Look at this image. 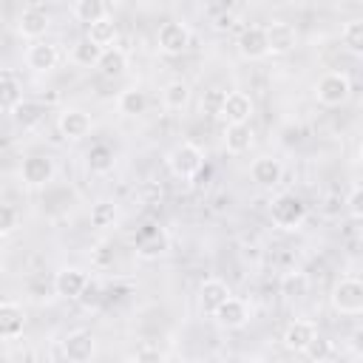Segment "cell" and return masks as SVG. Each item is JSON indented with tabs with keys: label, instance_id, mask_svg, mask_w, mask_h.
Masks as SVG:
<instances>
[{
	"label": "cell",
	"instance_id": "obj_10",
	"mask_svg": "<svg viewBox=\"0 0 363 363\" xmlns=\"http://www.w3.org/2000/svg\"><path fill=\"white\" fill-rule=\"evenodd\" d=\"M233 292H230V286L221 281V278H207V281H201V286H199V309L207 315V318H213L216 312H218V306L230 298Z\"/></svg>",
	"mask_w": 363,
	"mask_h": 363
},
{
	"label": "cell",
	"instance_id": "obj_15",
	"mask_svg": "<svg viewBox=\"0 0 363 363\" xmlns=\"http://www.w3.org/2000/svg\"><path fill=\"white\" fill-rule=\"evenodd\" d=\"M216 318V323L221 326V329H241V326H247V320H250V306L241 301V298H227L221 306H218V312L213 315Z\"/></svg>",
	"mask_w": 363,
	"mask_h": 363
},
{
	"label": "cell",
	"instance_id": "obj_23",
	"mask_svg": "<svg viewBox=\"0 0 363 363\" xmlns=\"http://www.w3.org/2000/svg\"><path fill=\"white\" fill-rule=\"evenodd\" d=\"M224 147H227V153H233V156L247 153V150L252 147V130H250V125H247V122H244V125L227 122V128H224Z\"/></svg>",
	"mask_w": 363,
	"mask_h": 363
},
{
	"label": "cell",
	"instance_id": "obj_24",
	"mask_svg": "<svg viewBox=\"0 0 363 363\" xmlns=\"http://www.w3.org/2000/svg\"><path fill=\"white\" fill-rule=\"evenodd\" d=\"M96 68H99V74H102V77L116 79V77H122V74H125V68H128V54H125L122 48L111 45V48H105V51H102V57H99Z\"/></svg>",
	"mask_w": 363,
	"mask_h": 363
},
{
	"label": "cell",
	"instance_id": "obj_30",
	"mask_svg": "<svg viewBox=\"0 0 363 363\" xmlns=\"http://www.w3.org/2000/svg\"><path fill=\"white\" fill-rule=\"evenodd\" d=\"M74 17H77L79 23H85V26H91V23L108 17V14H105V3H102V0H77V3H74Z\"/></svg>",
	"mask_w": 363,
	"mask_h": 363
},
{
	"label": "cell",
	"instance_id": "obj_3",
	"mask_svg": "<svg viewBox=\"0 0 363 363\" xmlns=\"http://www.w3.org/2000/svg\"><path fill=\"white\" fill-rule=\"evenodd\" d=\"M332 306L340 315H360L363 312V281L360 278H340L332 286Z\"/></svg>",
	"mask_w": 363,
	"mask_h": 363
},
{
	"label": "cell",
	"instance_id": "obj_25",
	"mask_svg": "<svg viewBox=\"0 0 363 363\" xmlns=\"http://www.w3.org/2000/svg\"><path fill=\"white\" fill-rule=\"evenodd\" d=\"M20 128H34V125H40L43 122V116H45V108H43V102H34V99H23L11 113H9Z\"/></svg>",
	"mask_w": 363,
	"mask_h": 363
},
{
	"label": "cell",
	"instance_id": "obj_34",
	"mask_svg": "<svg viewBox=\"0 0 363 363\" xmlns=\"http://www.w3.org/2000/svg\"><path fill=\"white\" fill-rule=\"evenodd\" d=\"M303 354H306L309 360H318V363H323V360H329V357H332V340H326V337L315 335V337L309 340V346L303 349Z\"/></svg>",
	"mask_w": 363,
	"mask_h": 363
},
{
	"label": "cell",
	"instance_id": "obj_17",
	"mask_svg": "<svg viewBox=\"0 0 363 363\" xmlns=\"http://www.w3.org/2000/svg\"><path fill=\"white\" fill-rule=\"evenodd\" d=\"M26 329V312L14 301L0 303V337L3 340H17Z\"/></svg>",
	"mask_w": 363,
	"mask_h": 363
},
{
	"label": "cell",
	"instance_id": "obj_28",
	"mask_svg": "<svg viewBox=\"0 0 363 363\" xmlns=\"http://www.w3.org/2000/svg\"><path fill=\"white\" fill-rule=\"evenodd\" d=\"M116 23L111 20V17H102V20H96V23H91L88 26V40H94L96 45H102V48H111L113 43H116Z\"/></svg>",
	"mask_w": 363,
	"mask_h": 363
},
{
	"label": "cell",
	"instance_id": "obj_40",
	"mask_svg": "<svg viewBox=\"0 0 363 363\" xmlns=\"http://www.w3.org/2000/svg\"><path fill=\"white\" fill-rule=\"evenodd\" d=\"M133 357H136V360H162L164 354H162L159 349H147V346H145V349H139Z\"/></svg>",
	"mask_w": 363,
	"mask_h": 363
},
{
	"label": "cell",
	"instance_id": "obj_11",
	"mask_svg": "<svg viewBox=\"0 0 363 363\" xmlns=\"http://www.w3.org/2000/svg\"><path fill=\"white\" fill-rule=\"evenodd\" d=\"M252 99L244 94V91H230L227 96H224V105H221V113H218V119H224V122H233V125H244V122H250L252 119Z\"/></svg>",
	"mask_w": 363,
	"mask_h": 363
},
{
	"label": "cell",
	"instance_id": "obj_8",
	"mask_svg": "<svg viewBox=\"0 0 363 363\" xmlns=\"http://www.w3.org/2000/svg\"><path fill=\"white\" fill-rule=\"evenodd\" d=\"M238 54L244 60H264L269 57V43H267V26H247L238 34Z\"/></svg>",
	"mask_w": 363,
	"mask_h": 363
},
{
	"label": "cell",
	"instance_id": "obj_16",
	"mask_svg": "<svg viewBox=\"0 0 363 363\" xmlns=\"http://www.w3.org/2000/svg\"><path fill=\"white\" fill-rule=\"evenodd\" d=\"M267 43H269V54L272 57H281V54H289L295 48L298 34H295V28L289 23L275 20V23L267 26Z\"/></svg>",
	"mask_w": 363,
	"mask_h": 363
},
{
	"label": "cell",
	"instance_id": "obj_21",
	"mask_svg": "<svg viewBox=\"0 0 363 363\" xmlns=\"http://www.w3.org/2000/svg\"><path fill=\"white\" fill-rule=\"evenodd\" d=\"M318 335V329H315V323L312 320H292L289 326H286V332H284V346L289 349V352H301L303 354V349L309 346V340Z\"/></svg>",
	"mask_w": 363,
	"mask_h": 363
},
{
	"label": "cell",
	"instance_id": "obj_26",
	"mask_svg": "<svg viewBox=\"0 0 363 363\" xmlns=\"http://www.w3.org/2000/svg\"><path fill=\"white\" fill-rule=\"evenodd\" d=\"M102 45H96L94 40H88V37H82V40H77L74 43V48H71V60H74V65H82V68H91V65H96L99 62V57H102Z\"/></svg>",
	"mask_w": 363,
	"mask_h": 363
},
{
	"label": "cell",
	"instance_id": "obj_14",
	"mask_svg": "<svg viewBox=\"0 0 363 363\" xmlns=\"http://www.w3.org/2000/svg\"><path fill=\"white\" fill-rule=\"evenodd\" d=\"M57 130H60L65 139L77 142V139H82V136L91 133V116H88L85 111H79V108H65V111L60 113V119H57Z\"/></svg>",
	"mask_w": 363,
	"mask_h": 363
},
{
	"label": "cell",
	"instance_id": "obj_4",
	"mask_svg": "<svg viewBox=\"0 0 363 363\" xmlns=\"http://www.w3.org/2000/svg\"><path fill=\"white\" fill-rule=\"evenodd\" d=\"M349 94H352V82H349V77L340 74V71H329V74H323V77L315 82V99H318L320 105H329V108L343 105V102L349 99Z\"/></svg>",
	"mask_w": 363,
	"mask_h": 363
},
{
	"label": "cell",
	"instance_id": "obj_38",
	"mask_svg": "<svg viewBox=\"0 0 363 363\" xmlns=\"http://www.w3.org/2000/svg\"><path fill=\"white\" fill-rule=\"evenodd\" d=\"M346 207H349V213H352L354 218H363V184L352 187V193H349V199H346Z\"/></svg>",
	"mask_w": 363,
	"mask_h": 363
},
{
	"label": "cell",
	"instance_id": "obj_6",
	"mask_svg": "<svg viewBox=\"0 0 363 363\" xmlns=\"http://www.w3.org/2000/svg\"><path fill=\"white\" fill-rule=\"evenodd\" d=\"M156 43H159V51L167 54V57H179L190 48V31L184 23H162L159 26V34H156Z\"/></svg>",
	"mask_w": 363,
	"mask_h": 363
},
{
	"label": "cell",
	"instance_id": "obj_36",
	"mask_svg": "<svg viewBox=\"0 0 363 363\" xmlns=\"http://www.w3.org/2000/svg\"><path fill=\"white\" fill-rule=\"evenodd\" d=\"M224 96H227V91H221V88H210V91L204 94V99H201V111L218 116V113H221V105H224Z\"/></svg>",
	"mask_w": 363,
	"mask_h": 363
},
{
	"label": "cell",
	"instance_id": "obj_42",
	"mask_svg": "<svg viewBox=\"0 0 363 363\" xmlns=\"http://www.w3.org/2000/svg\"><path fill=\"white\" fill-rule=\"evenodd\" d=\"M357 156H360V164H363V145H360V153Z\"/></svg>",
	"mask_w": 363,
	"mask_h": 363
},
{
	"label": "cell",
	"instance_id": "obj_12",
	"mask_svg": "<svg viewBox=\"0 0 363 363\" xmlns=\"http://www.w3.org/2000/svg\"><path fill=\"white\" fill-rule=\"evenodd\" d=\"M88 286V275L77 267H65L54 275V292L60 298H68V301H79L82 289Z\"/></svg>",
	"mask_w": 363,
	"mask_h": 363
},
{
	"label": "cell",
	"instance_id": "obj_35",
	"mask_svg": "<svg viewBox=\"0 0 363 363\" xmlns=\"http://www.w3.org/2000/svg\"><path fill=\"white\" fill-rule=\"evenodd\" d=\"M17 227H20V216H17V210H14L11 204H3V207H0V235L6 238V235H11Z\"/></svg>",
	"mask_w": 363,
	"mask_h": 363
},
{
	"label": "cell",
	"instance_id": "obj_22",
	"mask_svg": "<svg viewBox=\"0 0 363 363\" xmlns=\"http://www.w3.org/2000/svg\"><path fill=\"white\" fill-rule=\"evenodd\" d=\"M85 164H88L91 173L105 176V173L113 170V164H116V153H113V147H111L108 142H96V145L88 147V153H85Z\"/></svg>",
	"mask_w": 363,
	"mask_h": 363
},
{
	"label": "cell",
	"instance_id": "obj_13",
	"mask_svg": "<svg viewBox=\"0 0 363 363\" xmlns=\"http://www.w3.org/2000/svg\"><path fill=\"white\" fill-rule=\"evenodd\" d=\"M51 26V17L45 9L40 6H28L20 11V20H17V31L26 37V40H40Z\"/></svg>",
	"mask_w": 363,
	"mask_h": 363
},
{
	"label": "cell",
	"instance_id": "obj_32",
	"mask_svg": "<svg viewBox=\"0 0 363 363\" xmlns=\"http://www.w3.org/2000/svg\"><path fill=\"white\" fill-rule=\"evenodd\" d=\"M116 216H119V213H116V204H113V201H96V204L91 207V224L99 227V230L113 227Z\"/></svg>",
	"mask_w": 363,
	"mask_h": 363
},
{
	"label": "cell",
	"instance_id": "obj_1",
	"mask_svg": "<svg viewBox=\"0 0 363 363\" xmlns=\"http://www.w3.org/2000/svg\"><path fill=\"white\" fill-rule=\"evenodd\" d=\"M269 218L281 230H298L306 221V204L295 193H281L269 204Z\"/></svg>",
	"mask_w": 363,
	"mask_h": 363
},
{
	"label": "cell",
	"instance_id": "obj_33",
	"mask_svg": "<svg viewBox=\"0 0 363 363\" xmlns=\"http://www.w3.org/2000/svg\"><path fill=\"white\" fill-rule=\"evenodd\" d=\"M343 45H346L352 54L363 57V20H349V23L343 26Z\"/></svg>",
	"mask_w": 363,
	"mask_h": 363
},
{
	"label": "cell",
	"instance_id": "obj_41",
	"mask_svg": "<svg viewBox=\"0 0 363 363\" xmlns=\"http://www.w3.org/2000/svg\"><path fill=\"white\" fill-rule=\"evenodd\" d=\"M233 23H235V17H233V14H218V17H216V23H213V26H216V28H218V31H224V28H230V26H233Z\"/></svg>",
	"mask_w": 363,
	"mask_h": 363
},
{
	"label": "cell",
	"instance_id": "obj_31",
	"mask_svg": "<svg viewBox=\"0 0 363 363\" xmlns=\"http://www.w3.org/2000/svg\"><path fill=\"white\" fill-rule=\"evenodd\" d=\"M306 289H309V278H306V272L292 269V272H286V275L281 278V292H284L286 298H303Z\"/></svg>",
	"mask_w": 363,
	"mask_h": 363
},
{
	"label": "cell",
	"instance_id": "obj_18",
	"mask_svg": "<svg viewBox=\"0 0 363 363\" xmlns=\"http://www.w3.org/2000/svg\"><path fill=\"white\" fill-rule=\"evenodd\" d=\"M57 62H60V51H57V45L54 43H43V40H37L34 45H28V51H26V65L31 68V71H51V68H57Z\"/></svg>",
	"mask_w": 363,
	"mask_h": 363
},
{
	"label": "cell",
	"instance_id": "obj_2",
	"mask_svg": "<svg viewBox=\"0 0 363 363\" xmlns=\"http://www.w3.org/2000/svg\"><path fill=\"white\" fill-rule=\"evenodd\" d=\"M167 167L179 179H193L204 167V150L193 142H182L167 153Z\"/></svg>",
	"mask_w": 363,
	"mask_h": 363
},
{
	"label": "cell",
	"instance_id": "obj_7",
	"mask_svg": "<svg viewBox=\"0 0 363 363\" xmlns=\"http://www.w3.org/2000/svg\"><path fill=\"white\" fill-rule=\"evenodd\" d=\"M133 250H136L139 258H159L167 250V233L156 224H145V227L136 230Z\"/></svg>",
	"mask_w": 363,
	"mask_h": 363
},
{
	"label": "cell",
	"instance_id": "obj_39",
	"mask_svg": "<svg viewBox=\"0 0 363 363\" xmlns=\"http://www.w3.org/2000/svg\"><path fill=\"white\" fill-rule=\"evenodd\" d=\"M349 349H352L357 357H363V326H357V329L349 335Z\"/></svg>",
	"mask_w": 363,
	"mask_h": 363
},
{
	"label": "cell",
	"instance_id": "obj_37",
	"mask_svg": "<svg viewBox=\"0 0 363 363\" xmlns=\"http://www.w3.org/2000/svg\"><path fill=\"white\" fill-rule=\"evenodd\" d=\"M105 301V289H102V284H96V281H88V286L82 289V295H79V303L82 306H99Z\"/></svg>",
	"mask_w": 363,
	"mask_h": 363
},
{
	"label": "cell",
	"instance_id": "obj_5",
	"mask_svg": "<svg viewBox=\"0 0 363 363\" xmlns=\"http://www.w3.org/2000/svg\"><path fill=\"white\" fill-rule=\"evenodd\" d=\"M54 173H57L54 159L40 156V153L26 156V159L20 162V179H23L26 187H45V184L54 179Z\"/></svg>",
	"mask_w": 363,
	"mask_h": 363
},
{
	"label": "cell",
	"instance_id": "obj_9",
	"mask_svg": "<svg viewBox=\"0 0 363 363\" xmlns=\"http://www.w3.org/2000/svg\"><path fill=\"white\" fill-rule=\"evenodd\" d=\"M62 354L71 360V363H88L94 354H96V340L91 332L85 329H77L71 335H65L62 340Z\"/></svg>",
	"mask_w": 363,
	"mask_h": 363
},
{
	"label": "cell",
	"instance_id": "obj_19",
	"mask_svg": "<svg viewBox=\"0 0 363 363\" xmlns=\"http://www.w3.org/2000/svg\"><path fill=\"white\" fill-rule=\"evenodd\" d=\"M250 176L255 184L261 187H275L284 176V164L275 159V156H258L252 164H250Z\"/></svg>",
	"mask_w": 363,
	"mask_h": 363
},
{
	"label": "cell",
	"instance_id": "obj_20",
	"mask_svg": "<svg viewBox=\"0 0 363 363\" xmlns=\"http://www.w3.org/2000/svg\"><path fill=\"white\" fill-rule=\"evenodd\" d=\"M20 102H23V85H20V79H17V74L11 68H3L0 71V108L6 113H11Z\"/></svg>",
	"mask_w": 363,
	"mask_h": 363
},
{
	"label": "cell",
	"instance_id": "obj_27",
	"mask_svg": "<svg viewBox=\"0 0 363 363\" xmlns=\"http://www.w3.org/2000/svg\"><path fill=\"white\" fill-rule=\"evenodd\" d=\"M116 108H119V113H125V116H139V113L147 111V94L139 91V88H128V91L119 94Z\"/></svg>",
	"mask_w": 363,
	"mask_h": 363
},
{
	"label": "cell",
	"instance_id": "obj_29",
	"mask_svg": "<svg viewBox=\"0 0 363 363\" xmlns=\"http://www.w3.org/2000/svg\"><path fill=\"white\" fill-rule=\"evenodd\" d=\"M162 102H164V108H170V111H182V108L190 102V85L182 82V79L167 82L164 91H162Z\"/></svg>",
	"mask_w": 363,
	"mask_h": 363
}]
</instances>
